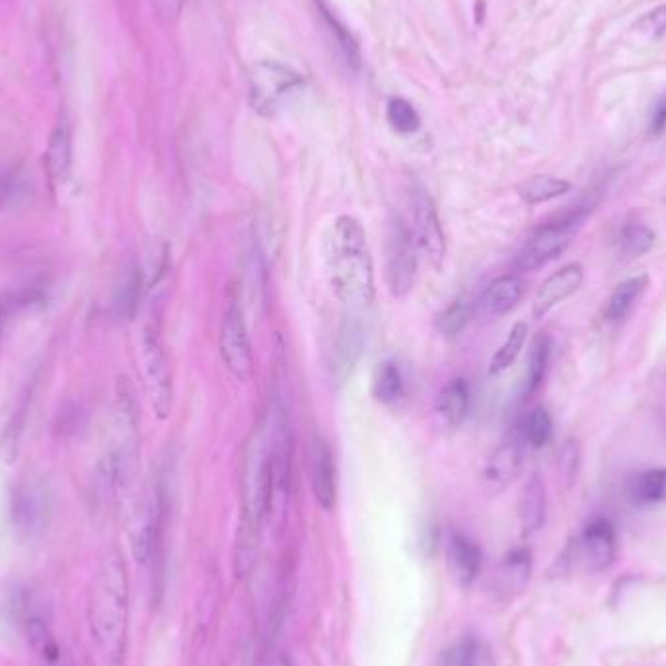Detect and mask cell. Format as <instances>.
Segmentation results:
<instances>
[{
	"mask_svg": "<svg viewBox=\"0 0 666 666\" xmlns=\"http://www.w3.org/2000/svg\"><path fill=\"white\" fill-rule=\"evenodd\" d=\"M26 195L24 174L16 168L0 170V211L10 209Z\"/></svg>",
	"mask_w": 666,
	"mask_h": 666,
	"instance_id": "cell-36",
	"label": "cell"
},
{
	"mask_svg": "<svg viewBox=\"0 0 666 666\" xmlns=\"http://www.w3.org/2000/svg\"><path fill=\"white\" fill-rule=\"evenodd\" d=\"M585 281V269L581 263H569L550 275L538 289L532 302V316L536 320H542L546 314H550L557 304L567 300L569 296L575 295Z\"/></svg>",
	"mask_w": 666,
	"mask_h": 666,
	"instance_id": "cell-13",
	"label": "cell"
},
{
	"mask_svg": "<svg viewBox=\"0 0 666 666\" xmlns=\"http://www.w3.org/2000/svg\"><path fill=\"white\" fill-rule=\"evenodd\" d=\"M273 487V419H261L254 427L242 464V526L238 532V571L250 569L258 550L259 532L271 513Z\"/></svg>",
	"mask_w": 666,
	"mask_h": 666,
	"instance_id": "cell-2",
	"label": "cell"
},
{
	"mask_svg": "<svg viewBox=\"0 0 666 666\" xmlns=\"http://www.w3.org/2000/svg\"><path fill=\"white\" fill-rule=\"evenodd\" d=\"M30 400H32V390H28L10 419L6 421L2 435H0V460L4 464H14L20 456L22 448V439L26 433V423H28V411H30Z\"/></svg>",
	"mask_w": 666,
	"mask_h": 666,
	"instance_id": "cell-22",
	"label": "cell"
},
{
	"mask_svg": "<svg viewBox=\"0 0 666 666\" xmlns=\"http://www.w3.org/2000/svg\"><path fill=\"white\" fill-rule=\"evenodd\" d=\"M546 509H548L546 485L538 474H534L530 480L526 481L520 501H518V518H520V528H522L524 536H532L534 532H538L544 526Z\"/></svg>",
	"mask_w": 666,
	"mask_h": 666,
	"instance_id": "cell-18",
	"label": "cell"
},
{
	"mask_svg": "<svg viewBox=\"0 0 666 666\" xmlns=\"http://www.w3.org/2000/svg\"><path fill=\"white\" fill-rule=\"evenodd\" d=\"M470 320V308L464 300H456L452 302L444 312L439 314L437 318V330L443 333V335H456V333L462 332L466 328Z\"/></svg>",
	"mask_w": 666,
	"mask_h": 666,
	"instance_id": "cell-37",
	"label": "cell"
},
{
	"mask_svg": "<svg viewBox=\"0 0 666 666\" xmlns=\"http://www.w3.org/2000/svg\"><path fill=\"white\" fill-rule=\"evenodd\" d=\"M647 285H649L647 275L631 277L628 281H624L622 285H618L616 291L610 296V302H608V308H606V318L610 322L624 320L631 312V308L635 306V302L639 300V296L645 293Z\"/></svg>",
	"mask_w": 666,
	"mask_h": 666,
	"instance_id": "cell-30",
	"label": "cell"
},
{
	"mask_svg": "<svg viewBox=\"0 0 666 666\" xmlns=\"http://www.w3.org/2000/svg\"><path fill=\"white\" fill-rule=\"evenodd\" d=\"M666 129V96L655 106L651 115V133L661 135Z\"/></svg>",
	"mask_w": 666,
	"mask_h": 666,
	"instance_id": "cell-41",
	"label": "cell"
},
{
	"mask_svg": "<svg viewBox=\"0 0 666 666\" xmlns=\"http://www.w3.org/2000/svg\"><path fill=\"white\" fill-rule=\"evenodd\" d=\"M411 203V232L417 242V248L429 258L435 267H441L446 256L443 224L439 219L437 207L423 185H415L409 195Z\"/></svg>",
	"mask_w": 666,
	"mask_h": 666,
	"instance_id": "cell-10",
	"label": "cell"
},
{
	"mask_svg": "<svg viewBox=\"0 0 666 666\" xmlns=\"http://www.w3.org/2000/svg\"><path fill=\"white\" fill-rule=\"evenodd\" d=\"M45 164L49 178L55 184H67L73 170V135L65 117H61L51 131L45 152Z\"/></svg>",
	"mask_w": 666,
	"mask_h": 666,
	"instance_id": "cell-17",
	"label": "cell"
},
{
	"mask_svg": "<svg viewBox=\"0 0 666 666\" xmlns=\"http://www.w3.org/2000/svg\"><path fill=\"white\" fill-rule=\"evenodd\" d=\"M324 254L333 296L349 310L369 306L374 300V263L363 222L353 215L337 217Z\"/></svg>",
	"mask_w": 666,
	"mask_h": 666,
	"instance_id": "cell-1",
	"label": "cell"
},
{
	"mask_svg": "<svg viewBox=\"0 0 666 666\" xmlns=\"http://www.w3.org/2000/svg\"><path fill=\"white\" fill-rule=\"evenodd\" d=\"M271 666H291V661L287 657H279V659H275V663Z\"/></svg>",
	"mask_w": 666,
	"mask_h": 666,
	"instance_id": "cell-43",
	"label": "cell"
},
{
	"mask_svg": "<svg viewBox=\"0 0 666 666\" xmlns=\"http://www.w3.org/2000/svg\"><path fill=\"white\" fill-rule=\"evenodd\" d=\"M641 28L647 30V34L653 37L663 36L666 34V4L655 8L653 12H649L643 20H641Z\"/></svg>",
	"mask_w": 666,
	"mask_h": 666,
	"instance_id": "cell-38",
	"label": "cell"
},
{
	"mask_svg": "<svg viewBox=\"0 0 666 666\" xmlns=\"http://www.w3.org/2000/svg\"><path fill=\"white\" fill-rule=\"evenodd\" d=\"M437 666H491V655L476 635H460L441 651Z\"/></svg>",
	"mask_w": 666,
	"mask_h": 666,
	"instance_id": "cell-23",
	"label": "cell"
},
{
	"mask_svg": "<svg viewBox=\"0 0 666 666\" xmlns=\"http://www.w3.org/2000/svg\"><path fill=\"white\" fill-rule=\"evenodd\" d=\"M310 483L316 503L324 511H333L337 501V481H335V460L332 450L324 441H316L310 458Z\"/></svg>",
	"mask_w": 666,
	"mask_h": 666,
	"instance_id": "cell-15",
	"label": "cell"
},
{
	"mask_svg": "<svg viewBox=\"0 0 666 666\" xmlns=\"http://www.w3.org/2000/svg\"><path fill=\"white\" fill-rule=\"evenodd\" d=\"M532 573V555L526 548H515L503 557L499 571V591H522Z\"/></svg>",
	"mask_w": 666,
	"mask_h": 666,
	"instance_id": "cell-25",
	"label": "cell"
},
{
	"mask_svg": "<svg viewBox=\"0 0 666 666\" xmlns=\"http://www.w3.org/2000/svg\"><path fill=\"white\" fill-rule=\"evenodd\" d=\"M156 14L164 20H172L176 16H180V10H182V4L184 0H150Z\"/></svg>",
	"mask_w": 666,
	"mask_h": 666,
	"instance_id": "cell-40",
	"label": "cell"
},
{
	"mask_svg": "<svg viewBox=\"0 0 666 666\" xmlns=\"http://www.w3.org/2000/svg\"><path fill=\"white\" fill-rule=\"evenodd\" d=\"M248 84L254 110L271 115L291 92L302 86V78L281 63L259 61L248 74Z\"/></svg>",
	"mask_w": 666,
	"mask_h": 666,
	"instance_id": "cell-9",
	"label": "cell"
},
{
	"mask_svg": "<svg viewBox=\"0 0 666 666\" xmlns=\"http://www.w3.org/2000/svg\"><path fill=\"white\" fill-rule=\"evenodd\" d=\"M569 189H571V184L567 180L554 178V176H534L518 185V197L526 205L534 207V205L548 203L552 199L569 193Z\"/></svg>",
	"mask_w": 666,
	"mask_h": 666,
	"instance_id": "cell-29",
	"label": "cell"
},
{
	"mask_svg": "<svg viewBox=\"0 0 666 666\" xmlns=\"http://www.w3.org/2000/svg\"><path fill=\"white\" fill-rule=\"evenodd\" d=\"M626 495L635 507L666 503V468H651L629 480Z\"/></svg>",
	"mask_w": 666,
	"mask_h": 666,
	"instance_id": "cell-20",
	"label": "cell"
},
{
	"mask_svg": "<svg viewBox=\"0 0 666 666\" xmlns=\"http://www.w3.org/2000/svg\"><path fill=\"white\" fill-rule=\"evenodd\" d=\"M12 314H16V310L12 306V300H10L8 293H4V295H0V335H2V330H4V326H6V322Z\"/></svg>",
	"mask_w": 666,
	"mask_h": 666,
	"instance_id": "cell-42",
	"label": "cell"
},
{
	"mask_svg": "<svg viewBox=\"0 0 666 666\" xmlns=\"http://www.w3.org/2000/svg\"><path fill=\"white\" fill-rule=\"evenodd\" d=\"M139 357H141V370L150 406L154 409V415L160 421H164L170 417L174 407V384L164 341L160 335V326L156 320H150L143 326L139 341Z\"/></svg>",
	"mask_w": 666,
	"mask_h": 666,
	"instance_id": "cell-4",
	"label": "cell"
},
{
	"mask_svg": "<svg viewBox=\"0 0 666 666\" xmlns=\"http://www.w3.org/2000/svg\"><path fill=\"white\" fill-rule=\"evenodd\" d=\"M520 470H522V448L518 441H507L489 456L483 470V483L491 491H503L517 480Z\"/></svg>",
	"mask_w": 666,
	"mask_h": 666,
	"instance_id": "cell-16",
	"label": "cell"
},
{
	"mask_svg": "<svg viewBox=\"0 0 666 666\" xmlns=\"http://www.w3.org/2000/svg\"><path fill=\"white\" fill-rule=\"evenodd\" d=\"M655 244V232L645 224H628L618 236L620 252L629 258H639L647 254Z\"/></svg>",
	"mask_w": 666,
	"mask_h": 666,
	"instance_id": "cell-34",
	"label": "cell"
},
{
	"mask_svg": "<svg viewBox=\"0 0 666 666\" xmlns=\"http://www.w3.org/2000/svg\"><path fill=\"white\" fill-rule=\"evenodd\" d=\"M577 464H579V448L575 443H567L561 450V458H559V468L563 472V476H569L571 480L577 476Z\"/></svg>",
	"mask_w": 666,
	"mask_h": 666,
	"instance_id": "cell-39",
	"label": "cell"
},
{
	"mask_svg": "<svg viewBox=\"0 0 666 666\" xmlns=\"http://www.w3.org/2000/svg\"><path fill=\"white\" fill-rule=\"evenodd\" d=\"M417 242L406 221L396 217L388 224L386 234V283L390 295L404 298L409 295L417 275Z\"/></svg>",
	"mask_w": 666,
	"mask_h": 666,
	"instance_id": "cell-6",
	"label": "cell"
},
{
	"mask_svg": "<svg viewBox=\"0 0 666 666\" xmlns=\"http://www.w3.org/2000/svg\"><path fill=\"white\" fill-rule=\"evenodd\" d=\"M222 363L228 372L240 380L248 382L254 374V355L250 333L244 320L242 306L238 300L230 298L224 318H222L221 339H219Z\"/></svg>",
	"mask_w": 666,
	"mask_h": 666,
	"instance_id": "cell-8",
	"label": "cell"
},
{
	"mask_svg": "<svg viewBox=\"0 0 666 666\" xmlns=\"http://www.w3.org/2000/svg\"><path fill=\"white\" fill-rule=\"evenodd\" d=\"M470 411V386L464 378L450 380L439 398H437V413L448 427H460Z\"/></svg>",
	"mask_w": 666,
	"mask_h": 666,
	"instance_id": "cell-21",
	"label": "cell"
},
{
	"mask_svg": "<svg viewBox=\"0 0 666 666\" xmlns=\"http://www.w3.org/2000/svg\"><path fill=\"white\" fill-rule=\"evenodd\" d=\"M26 635L32 651L45 666H57L61 661V649L53 635L49 622L41 616H30L26 620Z\"/></svg>",
	"mask_w": 666,
	"mask_h": 666,
	"instance_id": "cell-24",
	"label": "cell"
},
{
	"mask_svg": "<svg viewBox=\"0 0 666 666\" xmlns=\"http://www.w3.org/2000/svg\"><path fill=\"white\" fill-rule=\"evenodd\" d=\"M446 567L456 587H472L481 571L480 546L470 536L454 532L446 544Z\"/></svg>",
	"mask_w": 666,
	"mask_h": 666,
	"instance_id": "cell-14",
	"label": "cell"
},
{
	"mask_svg": "<svg viewBox=\"0 0 666 666\" xmlns=\"http://www.w3.org/2000/svg\"><path fill=\"white\" fill-rule=\"evenodd\" d=\"M90 631L110 666H123L129 624V579L117 552H108L96 571L90 602Z\"/></svg>",
	"mask_w": 666,
	"mask_h": 666,
	"instance_id": "cell-3",
	"label": "cell"
},
{
	"mask_svg": "<svg viewBox=\"0 0 666 666\" xmlns=\"http://www.w3.org/2000/svg\"><path fill=\"white\" fill-rule=\"evenodd\" d=\"M386 117H388V123L392 125V129L398 131L400 135H411L421 125L419 113L404 98H394L388 102Z\"/></svg>",
	"mask_w": 666,
	"mask_h": 666,
	"instance_id": "cell-35",
	"label": "cell"
},
{
	"mask_svg": "<svg viewBox=\"0 0 666 666\" xmlns=\"http://www.w3.org/2000/svg\"><path fill=\"white\" fill-rule=\"evenodd\" d=\"M524 295V281L518 275H503L495 279L481 298V308L489 316H503L517 308Z\"/></svg>",
	"mask_w": 666,
	"mask_h": 666,
	"instance_id": "cell-19",
	"label": "cell"
},
{
	"mask_svg": "<svg viewBox=\"0 0 666 666\" xmlns=\"http://www.w3.org/2000/svg\"><path fill=\"white\" fill-rule=\"evenodd\" d=\"M372 396L380 404H394L404 394V374L392 361L378 363L370 384Z\"/></svg>",
	"mask_w": 666,
	"mask_h": 666,
	"instance_id": "cell-27",
	"label": "cell"
},
{
	"mask_svg": "<svg viewBox=\"0 0 666 666\" xmlns=\"http://www.w3.org/2000/svg\"><path fill=\"white\" fill-rule=\"evenodd\" d=\"M314 2H316V6H318V12H320V16H322V20H324V24H326L330 36H332L333 41H335L339 53L343 55L345 63H347L351 69H359V67H361V51H359L357 41H355L353 36L349 34V30H347V28H345V26L333 16L332 10L328 8V4H326L324 0H314Z\"/></svg>",
	"mask_w": 666,
	"mask_h": 666,
	"instance_id": "cell-28",
	"label": "cell"
},
{
	"mask_svg": "<svg viewBox=\"0 0 666 666\" xmlns=\"http://www.w3.org/2000/svg\"><path fill=\"white\" fill-rule=\"evenodd\" d=\"M552 357V339L548 333H540L530 349L528 357V367H526V382H524V392L526 396H532L544 382L548 365Z\"/></svg>",
	"mask_w": 666,
	"mask_h": 666,
	"instance_id": "cell-31",
	"label": "cell"
},
{
	"mask_svg": "<svg viewBox=\"0 0 666 666\" xmlns=\"http://www.w3.org/2000/svg\"><path fill=\"white\" fill-rule=\"evenodd\" d=\"M585 219L583 213L575 211L573 215L557 222H548L540 226L524 244V248L518 252L515 265L520 271H534L550 263L552 259L563 254V250L569 246L571 238L575 236L577 228Z\"/></svg>",
	"mask_w": 666,
	"mask_h": 666,
	"instance_id": "cell-7",
	"label": "cell"
},
{
	"mask_svg": "<svg viewBox=\"0 0 666 666\" xmlns=\"http://www.w3.org/2000/svg\"><path fill=\"white\" fill-rule=\"evenodd\" d=\"M365 351V330L355 316H347L337 328L332 349H330V374L333 382L343 384L357 367Z\"/></svg>",
	"mask_w": 666,
	"mask_h": 666,
	"instance_id": "cell-12",
	"label": "cell"
},
{
	"mask_svg": "<svg viewBox=\"0 0 666 666\" xmlns=\"http://www.w3.org/2000/svg\"><path fill=\"white\" fill-rule=\"evenodd\" d=\"M575 559L587 573L606 571L616 559V530L610 520L596 518L575 544Z\"/></svg>",
	"mask_w": 666,
	"mask_h": 666,
	"instance_id": "cell-11",
	"label": "cell"
},
{
	"mask_svg": "<svg viewBox=\"0 0 666 666\" xmlns=\"http://www.w3.org/2000/svg\"><path fill=\"white\" fill-rule=\"evenodd\" d=\"M554 437V421L548 409L536 407L520 423V439L530 448H544Z\"/></svg>",
	"mask_w": 666,
	"mask_h": 666,
	"instance_id": "cell-32",
	"label": "cell"
},
{
	"mask_svg": "<svg viewBox=\"0 0 666 666\" xmlns=\"http://www.w3.org/2000/svg\"><path fill=\"white\" fill-rule=\"evenodd\" d=\"M145 277L141 269H131L115 289L113 312L121 320H131L139 308V300L145 291Z\"/></svg>",
	"mask_w": 666,
	"mask_h": 666,
	"instance_id": "cell-26",
	"label": "cell"
},
{
	"mask_svg": "<svg viewBox=\"0 0 666 666\" xmlns=\"http://www.w3.org/2000/svg\"><path fill=\"white\" fill-rule=\"evenodd\" d=\"M10 522L20 540H39L51 518V489L45 478L28 476L10 489Z\"/></svg>",
	"mask_w": 666,
	"mask_h": 666,
	"instance_id": "cell-5",
	"label": "cell"
},
{
	"mask_svg": "<svg viewBox=\"0 0 666 666\" xmlns=\"http://www.w3.org/2000/svg\"><path fill=\"white\" fill-rule=\"evenodd\" d=\"M528 339V326L524 322H517L511 332L507 335L505 343L495 351V355L491 357V363H489V374L497 376L501 372H505L507 369L513 367V363L517 361L524 343Z\"/></svg>",
	"mask_w": 666,
	"mask_h": 666,
	"instance_id": "cell-33",
	"label": "cell"
}]
</instances>
